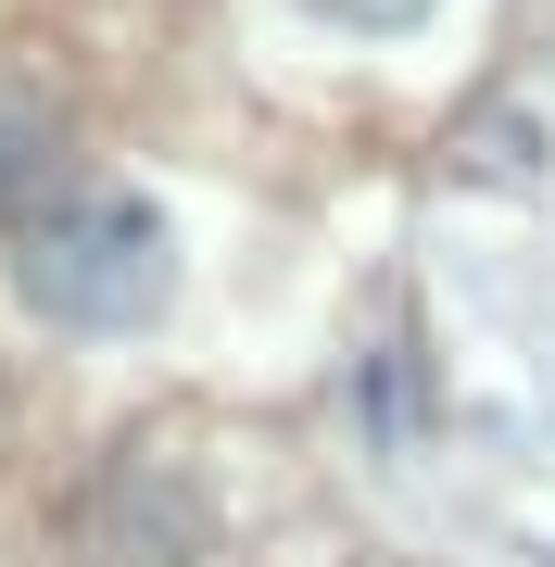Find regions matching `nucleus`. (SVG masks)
I'll return each mask as SVG.
<instances>
[{"label": "nucleus", "mask_w": 555, "mask_h": 567, "mask_svg": "<svg viewBox=\"0 0 555 567\" xmlns=\"http://www.w3.org/2000/svg\"><path fill=\"white\" fill-rule=\"evenodd\" d=\"M13 290L51 328H89V341H126L177 303V227L152 189H76V203H39L13 227Z\"/></svg>", "instance_id": "f257e3e1"}, {"label": "nucleus", "mask_w": 555, "mask_h": 567, "mask_svg": "<svg viewBox=\"0 0 555 567\" xmlns=\"http://www.w3.org/2000/svg\"><path fill=\"white\" fill-rule=\"evenodd\" d=\"M51 164H63V102L0 76V215H25V189H51Z\"/></svg>", "instance_id": "7ed1b4c3"}, {"label": "nucleus", "mask_w": 555, "mask_h": 567, "mask_svg": "<svg viewBox=\"0 0 555 567\" xmlns=\"http://www.w3.org/2000/svg\"><path fill=\"white\" fill-rule=\"evenodd\" d=\"M353 379H367V429H379L391 454L430 429V379H417V341H367V365H353Z\"/></svg>", "instance_id": "20e7f679"}, {"label": "nucleus", "mask_w": 555, "mask_h": 567, "mask_svg": "<svg viewBox=\"0 0 555 567\" xmlns=\"http://www.w3.org/2000/svg\"><path fill=\"white\" fill-rule=\"evenodd\" d=\"M329 25H367V39H404V25H430L442 0H316Z\"/></svg>", "instance_id": "39448f33"}, {"label": "nucleus", "mask_w": 555, "mask_h": 567, "mask_svg": "<svg viewBox=\"0 0 555 567\" xmlns=\"http://www.w3.org/2000/svg\"><path fill=\"white\" fill-rule=\"evenodd\" d=\"M102 505H114V567H189V543H203V505L165 480V454H114V480H102Z\"/></svg>", "instance_id": "f03ea898"}]
</instances>
